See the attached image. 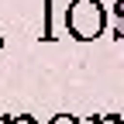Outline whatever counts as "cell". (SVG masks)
Instances as JSON below:
<instances>
[{"label": "cell", "mask_w": 124, "mask_h": 124, "mask_svg": "<svg viewBox=\"0 0 124 124\" xmlns=\"http://www.w3.org/2000/svg\"><path fill=\"white\" fill-rule=\"evenodd\" d=\"M66 24L72 31V38L90 41V38H97L100 28H103V10H100L97 0H76L66 10Z\"/></svg>", "instance_id": "1"}, {"label": "cell", "mask_w": 124, "mask_h": 124, "mask_svg": "<svg viewBox=\"0 0 124 124\" xmlns=\"http://www.w3.org/2000/svg\"><path fill=\"white\" fill-rule=\"evenodd\" d=\"M114 35L124 41V0H114Z\"/></svg>", "instance_id": "2"}, {"label": "cell", "mask_w": 124, "mask_h": 124, "mask_svg": "<svg viewBox=\"0 0 124 124\" xmlns=\"http://www.w3.org/2000/svg\"><path fill=\"white\" fill-rule=\"evenodd\" d=\"M0 124H38V121L28 117V114H24V117H10V114H7V117H0Z\"/></svg>", "instance_id": "3"}, {"label": "cell", "mask_w": 124, "mask_h": 124, "mask_svg": "<svg viewBox=\"0 0 124 124\" xmlns=\"http://www.w3.org/2000/svg\"><path fill=\"white\" fill-rule=\"evenodd\" d=\"M0 48H4V38H0Z\"/></svg>", "instance_id": "4"}, {"label": "cell", "mask_w": 124, "mask_h": 124, "mask_svg": "<svg viewBox=\"0 0 124 124\" xmlns=\"http://www.w3.org/2000/svg\"><path fill=\"white\" fill-rule=\"evenodd\" d=\"M103 124H114V121H103Z\"/></svg>", "instance_id": "5"}]
</instances>
